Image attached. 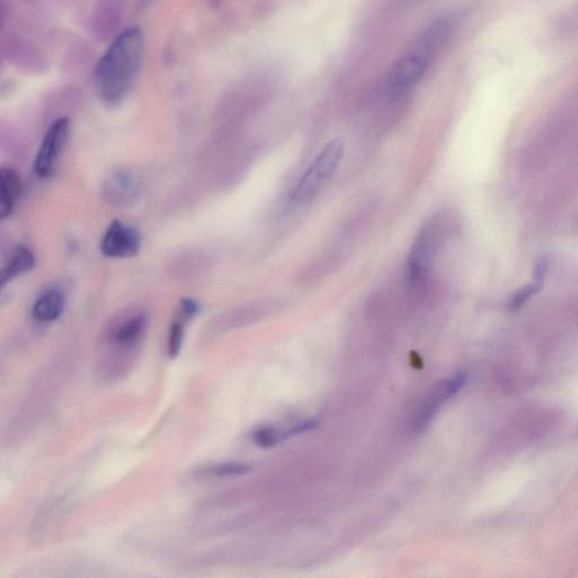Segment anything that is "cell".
I'll return each instance as SVG.
<instances>
[{
  "instance_id": "6da1fadb",
  "label": "cell",
  "mask_w": 578,
  "mask_h": 578,
  "mask_svg": "<svg viewBox=\"0 0 578 578\" xmlns=\"http://www.w3.org/2000/svg\"><path fill=\"white\" fill-rule=\"evenodd\" d=\"M144 40L138 26L124 30L111 43L94 72V83L101 100L110 107L127 98L142 68Z\"/></svg>"
},
{
  "instance_id": "7a4b0ae2",
  "label": "cell",
  "mask_w": 578,
  "mask_h": 578,
  "mask_svg": "<svg viewBox=\"0 0 578 578\" xmlns=\"http://www.w3.org/2000/svg\"><path fill=\"white\" fill-rule=\"evenodd\" d=\"M451 30L450 19L445 18L434 21L420 32L392 67L389 84L395 93H407L422 81L437 61Z\"/></svg>"
},
{
  "instance_id": "3957f363",
  "label": "cell",
  "mask_w": 578,
  "mask_h": 578,
  "mask_svg": "<svg viewBox=\"0 0 578 578\" xmlns=\"http://www.w3.org/2000/svg\"><path fill=\"white\" fill-rule=\"evenodd\" d=\"M345 152L346 142L343 138L329 140L289 192L288 205L300 208L311 204L340 169Z\"/></svg>"
},
{
  "instance_id": "277c9868",
  "label": "cell",
  "mask_w": 578,
  "mask_h": 578,
  "mask_svg": "<svg viewBox=\"0 0 578 578\" xmlns=\"http://www.w3.org/2000/svg\"><path fill=\"white\" fill-rule=\"evenodd\" d=\"M447 215L431 216L420 228L408 259V277L414 285L422 282L441 248L449 221Z\"/></svg>"
},
{
  "instance_id": "5b68a950",
  "label": "cell",
  "mask_w": 578,
  "mask_h": 578,
  "mask_svg": "<svg viewBox=\"0 0 578 578\" xmlns=\"http://www.w3.org/2000/svg\"><path fill=\"white\" fill-rule=\"evenodd\" d=\"M71 132V120L62 117L44 135L33 163V171L41 180L53 176L65 150Z\"/></svg>"
},
{
  "instance_id": "8992f818",
  "label": "cell",
  "mask_w": 578,
  "mask_h": 578,
  "mask_svg": "<svg viewBox=\"0 0 578 578\" xmlns=\"http://www.w3.org/2000/svg\"><path fill=\"white\" fill-rule=\"evenodd\" d=\"M141 246L139 232L122 223L114 221L101 240V253L108 258L124 259L135 257Z\"/></svg>"
},
{
  "instance_id": "52a82bcc",
  "label": "cell",
  "mask_w": 578,
  "mask_h": 578,
  "mask_svg": "<svg viewBox=\"0 0 578 578\" xmlns=\"http://www.w3.org/2000/svg\"><path fill=\"white\" fill-rule=\"evenodd\" d=\"M465 382L467 375L464 373H459L453 377L439 383L419 409L415 421L416 429L420 430L426 427L430 419L436 416L440 407L464 387Z\"/></svg>"
},
{
  "instance_id": "ba28073f",
  "label": "cell",
  "mask_w": 578,
  "mask_h": 578,
  "mask_svg": "<svg viewBox=\"0 0 578 578\" xmlns=\"http://www.w3.org/2000/svg\"><path fill=\"white\" fill-rule=\"evenodd\" d=\"M140 180L131 171H118L106 183L104 194L106 201L116 207L131 205L139 195Z\"/></svg>"
},
{
  "instance_id": "9c48e42d",
  "label": "cell",
  "mask_w": 578,
  "mask_h": 578,
  "mask_svg": "<svg viewBox=\"0 0 578 578\" xmlns=\"http://www.w3.org/2000/svg\"><path fill=\"white\" fill-rule=\"evenodd\" d=\"M149 317L147 313H137L118 322L109 332V341L118 347H131L141 339L147 330Z\"/></svg>"
},
{
  "instance_id": "30bf717a",
  "label": "cell",
  "mask_w": 578,
  "mask_h": 578,
  "mask_svg": "<svg viewBox=\"0 0 578 578\" xmlns=\"http://www.w3.org/2000/svg\"><path fill=\"white\" fill-rule=\"evenodd\" d=\"M21 194V179L11 168L0 170V217L9 218L18 204Z\"/></svg>"
},
{
  "instance_id": "8fae6325",
  "label": "cell",
  "mask_w": 578,
  "mask_h": 578,
  "mask_svg": "<svg viewBox=\"0 0 578 578\" xmlns=\"http://www.w3.org/2000/svg\"><path fill=\"white\" fill-rule=\"evenodd\" d=\"M65 297L60 289H50L35 301L32 315L42 323L56 321L63 313Z\"/></svg>"
},
{
  "instance_id": "7c38bea8",
  "label": "cell",
  "mask_w": 578,
  "mask_h": 578,
  "mask_svg": "<svg viewBox=\"0 0 578 578\" xmlns=\"http://www.w3.org/2000/svg\"><path fill=\"white\" fill-rule=\"evenodd\" d=\"M34 256L28 248H18L2 271V283L6 285L30 271L34 267Z\"/></svg>"
},
{
  "instance_id": "4fadbf2b",
  "label": "cell",
  "mask_w": 578,
  "mask_h": 578,
  "mask_svg": "<svg viewBox=\"0 0 578 578\" xmlns=\"http://www.w3.org/2000/svg\"><path fill=\"white\" fill-rule=\"evenodd\" d=\"M548 270V261L547 259H542L538 265L536 266L535 270V280L532 283H528L527 286L523 287L517 291L512 300H511V309L512 310H518L521 307H523L529 299H532L534 296H536L544 283V280L546 278Z\"/></svg>"
},
{
  "instance_id": "5bb4252c",
  "label": "cell",
  "mask_w": 578,
  "mask_h": 578,
  "mask_svg": "<svg viewBox=\"0 0 578 578\" xmlns=\"http://www.w3.org/2000/svg\"><path fill=\"white\" fill-rule=\"evenodd\" d=\"M289 438L288 430H279L272 427L259 428L254 432V441L261 448H272L280 441Z\"/></svg>"
},
{
  "instance_id": "9a60e30c",
  "label": "cell",
  "mask_w": 578,
  "mask_h": 578,
  "mask_svg": "<svg viewBox=\"0 0 578 578\" xmlns=\"http://www.w3.org/2000/svg\"><path fill=\"white\" fill-rule=\"evenodd\" d=\"M250 470L249 465L244 463L227 462L207 467L202 470L204 474L211 477H232L245 474Z\"/></svg>"
},
{
  "instance_id": "2e32d148",
  "label": "cell",
  "mask_w": 578,
  "mask_h": 578,
  "mask_svg": "<svg viewBox=\"0 0 578 578\" xmlns=\"http://www.w3.org/2000/svg\"><path fill=\"white\" fill-rule=\"evenodd\" d=\"M184 336V324L183 322L175 321L170 329L168 339V353L171 358H175L182 349Z\"/></svg>"
},
{
  "instance_id": "e0dca14e",
  "label": "cell",
  "mask_w": 578,
  "mask_h": 578,
  "mask_svg": "<svg viewBox=\"0 0 578 578\" xmlns=\"http://www.w3.org/2000/svg\"><path fill=\"white\" fill-rule=\"evenodd\" d=\"M200 311L199 303L194 300L184 299L181 302V312L183 318H192Z\"/></svg>"
}]
</instances>
